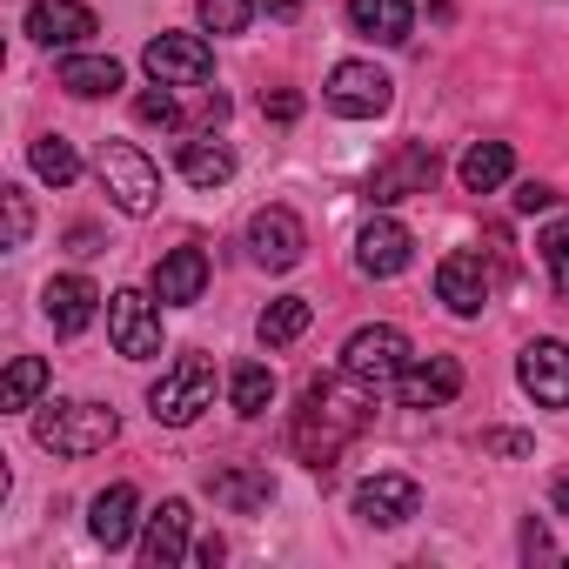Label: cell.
Masks as SVG:
<instances>
[{
  "label": "cell",
  "mask_w": 569,
  "mask_h": 569,
  "mask_svg": "<svg viewBox=\"0 0 569 569\" xmlns=\"http://www.w3.org/2000/svg\"><path fill=\"white\" fill-rule=\"evenodd\" d=\"M369 429V409L342 389V382H309L302 389V409H296V422H289V442H296V456L309 462V469H329L356 436Z\"/></svg>",
  "instance_id": "obj_1"
},
{
  "label": "cell",
  "mask_w": 569,
  "mask_h": 569,
  "mask_svg": "<svg viewBox=\"0 0 569 569\" xmlns=\"http://www.w3.org/2000/svg\"><path fill=\"white\" fill-rule=\"evenodd\" d=\"M114 436H121V416L101 409V402H41V409H34V442H41L48 456L81 462V456L108 449Z\"/></svg>",
  "instance_id": "obj_2"
},
{
  "label": "cell",
  "mask_w": 569,
  "mask_h": 569,
  "mask_svg": "<svg viewBox=\"0 0 569 569\" xmlns=\"http://www.w3.org/2000/svg\"><path fill=\"white\" fill-rule=\"evenodd\" d=\"M201 409H214V362L208 356H181L174 369H161V382L148 389V416L168 429H188Z\"/></svg>",
  "instance_id": "obj_3"
},
{
  "label": "cell",
  "mask_w": 569,
  "mask_h": 569,
  "mask_svg": "<svg viewBox=\"0 0 569 569\" xmlns=\"http://www.w3.org/2000/svg\"><path fill=\"white\" fill-rule=\"evenodd\" d=\"M409 362H416V349H409V336L389 329V322L356 329L349 349H342V376H349L356 389H396V376H402Z\"/></svg>",
  "instance_id": "obj_4"
},
{
  "label": "cell",
  "mask_w": 569,
  "mask_h": 569,
  "mask_svg": "<svg viewBox=\"0 0 569 569\" xmlns=\"http://www.w3.org/2000/svg\"><path fill=\"white\" fill-rule=\"evenodd\" d=\"M101 188L114 194V208L121 214H154V201H161V168L134 148V141H101Z\"/></svg>",
  "instance_id": "obj_5"
},
{
  "label": "cell",
  "mask_w": 569,
  "mask_h": 569,
  "mask_svg": "<svg viewBox=\"0 0 569 569\" xmlns=\"http://www.w3.org/2000/svg\"><path fill=\"white\" fill-rule=\"evenodd\" d=\"M322 101H329L342 121H376V114L396 101V81H389L376 61H336L329 81H322Z\"/></svg>",
  "instance_id": "obj_6"
},
{
  "label": "cell",
  "mask_w": 569,
  "mask_h": 569,
  "mask_svg": "<svg viewBox=\"0 0 569 569\" xmlns=\"http://www.w3.org/2000/svg\"><path fill=\"white\" fill-rule=\"evenodd\" d=\"M141 68H148V81H161V88H201V81L214 74V48H208L201 34H154L148 54H141Z\"/></svg>",
  "instance_id": "obj_7"
},
{
  "label": "cell",
  "mask_w": 569,
  "mask_h": 569,
  "mask_svg": "<svg viewBox=\"0 0 569 569\" xmlns=\"http://www.w3.org/2000/svg\"><path fill=\"white\" fill-rule=\"evenodd\" d=\"M108 336H114V356H128V362L161 356V316H154V302L141 289H114L108 296Z\"/></svg>",
  "instance_id": "obj_8"
},
{
  "label": "cell",
  "mask_w": 569,
  "mask_h": 569,
  "mask_svg": "<svg viewBox=\"0 0 569 569\" xmlns=\"http://www.w3.org/2000/svg\"><path fill=\"white\" fill-rule=\"evenodd\" d=\"M416 509H422V482L402 469H376L369 482H356V516L369 529H402Z\"/></svg>",
  "instance_id": "obj_9"
},
{
  "label": "cell",
  "mask_w": 569,
  "mask_h": 569,
  "mask_svg": "<svg viewBox=\"0 0 569 569\" xmlns=\"http://www.w3.org/2000/svg\"><path fill=\"white\" fill-rule=\"evenodd\" d=\"M248 254H254L268 274L296 268V261L309 254V228H302V214H296V208H261V214L248 221Z\"/></svg>",
  "instance_id": "obj_10"
},
{
  "label": "cell",
  "mask_w": 569,
  "mask_h": 569,
  "mask_svg": "<svg viewBox=\"0 0 569 569\" xmlns=\"http://www.w3.org/2000/svg\"><path fill=\"white\" fill-rule=\"evenodd\" d=\"M516 382H522V396H529L536 409H569V349H562L556 336L529 342V349L516 356Z\"/></svg>",
  "instance_id": "obj_11"
},
{
  "label": "cell",
  "mask_w": 569,
  "mask_h": 569,
  "mask_svg": "<svg viewBox=\"0 0 569 569\" xmlns=\"http://www.w3.org/2000/svg\"><path fill=\"white\" fill-rule=\"evenodd\" d=\"M436 148L429 141H402L382 168H376V181H369V201L376 208H389V201H409V194H429V181H436Z\"/></svg>",
  "instance_id": "obj_12"
},
{
  "label": "cell",
  "mask_w": 569,
  "mask_h": 569,
  "mask_svg": "<svg viewBox=\"0 0 569 569\" xmlns=\"http://www.w3.org/2000/svg\"><path fill=\"white\" fill-rule=\"evenodd\" d=\"M489 289H496V268H489V254H476V248H456V254H442V268H436V296H442L456 316H482Z\"/></svg>",
  "instance_id": "obj_13"
},
{
  "label": "cell",
  "mask_w": 569,
  "mask_h": 569,
  "mask_svg": "<svg viewBox=\"0 0 569 569\" xmlns=\"http://www.w3.org/2000/svg\"><path fill=\"white\" fill-rule=\"evenodd\" d=\"M462 396V362L456 356H416L402 376H396V402L402 409H442Z\"/></svg>",
  "instance_id": "obj_14"
},
{
  "label": "cell",
  "mask_w": 569,
  "mask_h": 569,
  "mask_svg": "<svg viewBox=\"0 0 569 569\" xmlns=\"http://www.w3.org/2000/svg\"><path fill=\"white\" fill-rule=\"evenodd\" d=\"M28 34L41 48H81L88 34H101L94 8H81V0H34L28 8Z\"/></svg>",
  "instance_id": "obj_15"
},
{
  "label": "cell",
  "mask_w": 569,
  "mask_h": 569,
  "mask_svg": "<svg viewBox=\"0 0 569 569\" xmlns=\"http://www.w3.org/2000/svg\"><path fill=\"white\" fill-rule=\"evenodd\" d=\"M409 254H416V241H409V228H402V221H389V214H376V221L356 234V268H362V274H376V281L402 274V268H409Z\"/></svg>",
  "instance_id": "obj_16"
},
{
  "label": "cell",
  "mask_w": 569,
  "mask_h": 569,
  "mask_svg": "<svg viewBox=\"0 0 569 569\" xmlns=\"http://www.w3.org/2000/svg\"><path fill=\"white\" fill-rule=\"evenodd\" d=\"M41 309H48L54 336H81L94 322V309H101V289H94L88 274H54L48 289H41Z\"/></svg>",
  "instance_id": "obj_17"
},
{
  "label": "cell",
  "mask_w": 569,
  "mask_h": 569,
  "mask_svg": "<svg viewBox=\"0 0 569 569\" xmlns=\"http://www.w3.org/2000/svg\"><path fill=\"white\" fill-rule=\"evenodd\" d=\"M201 289H208V254H201V248H168V254L154 261V296H161L168 309L201 302Z\"/></svg>",
  "instance_id": "obj_18"
},
{
  "label": "cell",
  "mask_w": 569,
  "mask_h": 569,
  "mask_svg": "<svg viewBox=\"0 0 569 569\" xmlns=\"http://www.w3.org/2000/svg\"><path fill=\"white\" fill-rule=\"evenodd\" d=\"M188 522H194V516H188V502H181V496H168V502L148 516L141 562H148V569H174V562L188 556Z\"/></svg>",
  "instance_id": "obj_19"
},
{
  "label": "cell",
  "mask_w": 569,
  "mask_h": 569,
  "mask_svg": "<svg viewBox=\"0 0 569 569\" xmlns=\"http://www.w3.org/2000/svg\"><path fill=\"white\" fill-rule=\"evenodd\" d=\"M208 496H214L221 509H234V516H254V509L274 502V476H268V469H248V462H228V469L208 476Z\"/></svg>",
  "instance_id": "obj_20"
},
{
  "label": "cell",
  "mask_w": 569,
  "mask_h": 569,
  "mask_svg": "<svg viewBox=\"0 0 569 569\" xmlns=\"http://www.w3.org/2000/svg\"><path fill=\"white\" fill-rule=\"evenodd\" d=\"M134 509H141L134 482H108V489L88 502V536H94L101 549H121V542L134 536Z\"/></svg>",
  "instance_id": "obj_21"
},
{
  "label": "cell",
  "mask_w": 569,
  "mask_h": 569,
  "mask_svg": "<svg viewBox=\"0 0 569 569\" xmlns=\"http://www.w3.org/2000/svg\"><path fill=\"white\" fill-rule=\"evenodd\" d=\"M349 28H356L362 41H382V48H396V41H409V28H416V8H409V0H349Z\"/></svg>",
  "instance_id": "obj_22"
},
{
  "label": "cell",
  "mask_w": 569,
  "mask_h": 569,
  "mask_svg": "<svg viewBox=\"0 0 569 569\" xmlns=\"http://www.w3.org/2000/svg\"><path fill=\"white\" fill-rule=\"evenodd\" d=\"M54 81H61L74 101H101V94L121 88V61H114V54H68V61L54 68Z\"/></svg>",
  "instance_id": "obj_23"
},
{
  "label": "cell",
  "mask_w": 569,
  "mask_h": 569,
  "mask_svg": "<svg viewBox=\"0 0 569 569\" xmlns=\"http://www.w3.org/2000/svg\"><path fill=\"white\" fill-rule=\"evenodd\" d=\"M509 168H516V154H509V141H476L469 154H462V188L469 194H496L502 181H509Z\"/></svg>",
  "instance_id": "obj_24"
},
{
  "label": "cell",
  "mask_w": 569,
  "mask_h": 569,
  "mask_svg": "<svg viewBox=\"0 0 569 569\" xmlns=\"http://www.w3.org/2000/svg\"><path fill=\"white\" fill-rule=\"evenodd\" d=\"M309 322H316V309H309L302 296H281V302H268V309H261L254 336H261L268 349H289L296 336H309Z\"/></svg>",
  "instance_id": "obj_25"
},
{
  "label": "cell",
  "mask_w": 569,
  "mask_h": 569,
  "mask_svg": "<svg viewBox=\"0 0 569 569\" xmlns=\"http://www.w3.org/2000/svg\"><path fill=\"white\" fill-rule=\"evenodd\" d=\"M228 402H234V416H268V402H274V369H268V362H241V369L228 376Z\"/></svg>",
  "instance_id": "obj_26"
},
{
  "label": "cell",
  "mask_w": 569,
  "mask_h": 569,
  "mask_svg": "<svg viewBox=\"0 0 569 569\" xmlns=\"http://www.w3.org/2000/svg\"><path fill=\"white\" fill-rule=\"evenodd\" d=\"M181 174H188L194 188H221V181L234 174V154H228L221 141H181Z\"/></svg>",
  "instance_id": "obj_27"
},
{
  "label": "cell",
  "mask_w": 569,
  "mask_h": 569,
  "mask_svg": "<svg viewBox=\"0 0 569 569\" xmlns=\"http://www.w3.org/2000/svg\"><path fill=\"white\" fill-rule=\"evenodd\" d=\"M48 389V362L41 356H14L8 382H0V409H34V396Z\"/></svg>",
  "instance_id": "obj_28"
},
{
  "label": "cell",
  "mask_w": 569,
  "mask_h": 569,
  "mask_svg": "<svg viewBox=\"0 0 569 569\" xmlns=\"http://www.w3.org/2000/svg\"><path fill=\"white\" fill-rule=\"evenodd\" d=\"M28 161H34V174L54 181V188H68V181L81 174V154H74V141H61V134H41V141L28 148Z\"/></svg>",
  "instance_id": "obj_29"
},
{
  "label": "cell",
  "mask_w": 569,
  "mask_h": 569,
  "mask_svg": "<svg viewBox=\"0 0 569 569\" xmlns=\"http://www.w3.org/2000/svg\"><path fill=\"white\" fill-rule=\"evenodd\" d=\"M536 248H542V268H549V289H556V302H569V214H562V221H549Z\"/></svg>",
  "instance_id": "obj_30"
},
{
  "label": "cell",
  "mask_w": 569,
  "mask_h": 569,
  "mask_svg": "<svg viewBox=\"0 0 569 569\" xmlns=\"http://www.w3.org/2000/svg\"><path fill=\"white\" fill-rule=\"evenodd\" d=\"M254 21V0H201V28L208 34H241Z\"/></svg>",
  "instance_id": "obj_31"
},
{
  "label": "cell",
  "mask_w": 569,
  "mask_h": 569,
  "mask_svg": "<svg viewBox=\"0 0 569 569\" xmlns=\"http://www.w3.org/2000/svg\"><path fill=\"white\" fill-rule=\"evenodd\" d=\"M134 114L148 121V128H181V101H174V88H148V94H134Z\"/></svg>",
  "instance_id": "obj_32"
},
{
  "label": "cell",
  "mask_w": 569,
  "mask_h": 569,
  "mask_svg": "<svg viewBox=\"0 0 569 569\" xmlns=\"http://www.w3.org/2000/svg\"><path fill=\"white\" fill-rule=\"evenodd\" d=\"M0 208H8V248H28V234H34L28 194H21V188H0Z\"/></svg>",
  "instance_id": "obj_33"
},
{
  "label": "cell",
  "mask_w": 569,
  "mask_h": 569,
  "mask_svg": "<svg viewBox=\"0 0 569 569\" xmlns=\"http://www.w3.org/2000/svg\"><path fill=\"white\" fill-rule=\"evenodd\" d=\"M482 449H489V456H509V462H516V456H529L536 442H529L522 429H489V436H482Z\"/></svg>",
  "instance_id": "obj_34"
},
{
  "label": "cell",
  "mask_w": 569,
  "mask_h": 569,
  "mask_svg": "<svg viewBox=\"0 0 569 569\" xmlns=\"http://www.w3.org/2000/svg\"><path fill=\"white\" fill-rule=\"evenodd\" d=\"M261 114H268V121H296V114H302V94H296V88H274V94H261Z\"/></svg>",
  "instance_id": "obj_35"
},
{
  "label": "cell",
  "mask_w": 569,
  "mask_h": 569,
  "mask_svg": "<svg viewBox=\"0 0 569 569\" xmlns=\"http://www.w3.org/2000/svg\"><path fill=\"white\" fill-rule=\"evenodd\" d=\"M516 208H522V214H542V208H556V188H549V181H522V188H516Z\"/></svg>",
  "instance_id": "obj_36"
},
{
  "label": "cell",
  "mask_w": 569,
  "mask_h": 569,
  "mask_svg": "<svg viewBox=\"0 0 569 569\" xmlns=\"http://www.w3.org/2000/svg\"><path fill=\"white\" fill-rule=\"evenodd\" d=\"M522 556H549V529L542 522H522Z\"/></svg>",
  "instance_id": "obj_37"
},
{
  "label": "cell",
  "mask_w": 569,
  "mask_h": 569,
  "mask_svg": "<svg viewBox=\"0 0 569 569\" xmlns=\"http://www.w3.org/2000/svg\"><path fill=\"white\" fill-rule=\"evenodd\" d=\"M68 241H74V254H101V234H94V228H74Z\"/></svg>",
  "instance_id": "obj_38"
},
{
  "label": "cell",
  "mask_w": 569,
  "mask_h": 569,
  "mask_svg": "<svg viewBox=\"0 0 569 569\" xmlns=\"http://www.w3.org/2000/svg\"><path fill=\"white\" fill-rule=\"evenodd\" d=\"M549 509H556V516H569V469L556 476V489H549Z\"/></svg>",
  "instance_id": "obj_39"
},
{
  "label": "cell",
  "mask_w": 569,
  "mask_h": 569,
  "mask_svg": "<svg viewBox=\"0 0 569 569\" xmlns=\"http://www.w3.org/2000/svg\"><path fill=\"white\" fill-rule=\"evenodd\" d=\"M268 14H274V21H296V14H302V0H268Z\"/></svg>",
  "instance_id": "obj_40"
}]
</instances>
